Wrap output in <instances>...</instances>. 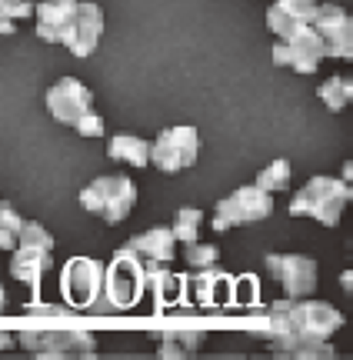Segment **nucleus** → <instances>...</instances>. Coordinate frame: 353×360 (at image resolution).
I'll list each match as a JSON object with an SVG mask.
<instances>
[{
    "label": "nucleus",
    "mask_w": 353,
    "mask_h": 360,
    "mask_svg": "<svg viewBox=\"0 0 353 360\" xmlns=\"http://www.w3.org/2000/svg\"><path fill=\"white\" fill-rule=\"evenodd\" d=\"M350 184L340 177H310L303 184L300 191L293 193V200H290V217H314L317 224H324V227H337L343 217V210L350 204Z\"/></svg>",
    "instance_id": "obj_1"
},
{
    "label": "nucleus",
    "mask_w": 353,
    "mask_h": 360,
    "mask_svg": "<svg viewBox=\"0 0 353 360\" xmlns=\"http://www.w3.org/2000/svg\"><path fill=\"white\" fill-rule=\"evenodd\" d=\"M137 204V184L127 174H107L91 180L80 191V207L87 214H100L107 224H124Z\"/></svg>",
    "instance_id": "obj_2"
},
{
    "label": "nucleus",
    "mask_w": 353,
    "mask_h": 360,
    "mask_svg": "<svg viewBox=\"0 0 353 360\" xmlns=\"http://www.w3.org/2000/svg\"><path fill=\"white\" fill-rule=\"evenodd\" d=\"M107 304L114 314L133 310L137 300L144 297V260L131 254L127 247H120L117 257L110 260V267H104V290Z\"/></svg>",
    "instance_id": "obj_3"
},
{
    "label": "nucleus",
    "mask_w": 353,
    "mask_h": 360,
    "mask_svg": "<svg viewBox=\"0 0 353 360\" xmlns=\"http://www.w3.org/2000/svg\"><path fill=\"white\" fill-rule=\"evenodd\" d=\"M270 214H274V197L267 191H260L257 184H247V187H237L234 193H227V197L217 200L210 227L217 233H223V231H230V227L267 220Z\"/></svg>",
    "instance_id": "obj_4"
},
{
    "label": "nucleus",
    "mask_w": 353,
    "mask_h": 360,
    "mask_svg": "<svg viewBox=\"0 0 353 360\" xmlns=\"http://www.w3.org/2000/svg\"><path fill=\"white\" fill-rule=\"evenodd\" d=\"M200 154V134L197 127H167L150 143V164L164 174H180L194 167Z\"/></svg>",
    "instance_id": "obj_5"
},
{
    "label": "nucleus",
    "mask_w": 353,
    "mask_h": 360,
    "mask_svg": "<svg viewBox=\"0 0 353 360\" xmlns=\"http://www.w3.org/2000/svg\"><path fill=\"white\" fill-rule=\"evenodd\" d=\"M104 290V267L93 257H70L60 270V294H64L67 307L87 310Z\"/></svg>",
    "instance_id": "obj_6"
},
{
    "label": "nucleus",
    "mask_w": 353,
    "mask_h": 360,
    "mask_svg": "<svg viewBox=\"0 0 353 360\" xmlns=\"http://www.w3.org/2000/svg\"><path fill=\"white\" fill-rule=\"evenodd\" d=\"M20 347L30 350V354H47V357H87L97 350V337L84 327H74V330H24L20 334Z\"/></svg>",
    "instance_id": "obj_7"
},
{
    "label": "nucleus",
    "mask_w": 353,
    "mask_h": 360,
    "mask_svg": "<svg viewBox=\"0 0 353 360\" xmlns=\"http://www.w3.org/2000/svg\"><path fill=\"white\" fill-rule=\"evenodd\" d=\"M310 27L317 30L327 57H333V60H350L353 57V20L343 7H337V4H317Z\"/></svg>",
    "instance_id": "obj_8"
},
{
    "label": "nucleus",
    "mask_w": 353,
    "mask_h": 360,
    "mask_svg": "<svg viewBox=\"0 0 353 360\" xmlns=\"http://www.w3.org/2000/svg\"><path fill=\"white\" fill-rule=\"evenodd\" d=\"M267 274L284 287L290 300L310 297L317 287V260L303 254H267Z\"/></svg>",
    "instance_id": "obj_9"
},
{
    "label": "nucleus",
    "mask_w": 353,
    "mask_h": 360,
    "mask_svg": "<svg viewBox=\"0 0 353 360\" xmlns=\"http://www.w3.org/2000/svg\"><path fill=\"white\" fill-rule=\"evenodd\" d=\"M347 317H343L337 307H330L324 300H290V330L297 334H310V337H320V340H330V337L340 330Z\"/></svg>",
    "instance_id": "obj_10"
},
{
    "label": "nucleus",
    "mask_w": 353,
    "mask_h": 360,
    "mask_svg": "<svg viewBox=\"0 0 353 360\" xmlns=\"http://www.w3.org/2000/svg\"><path fill=\"white\" fill-rule=\"evenodd\" d=\"M44 101H47V110H51V117L57 120V124L74 127L80 117L93 107V94H91V87H87L84 80L60 77L51 90H47V97H44Z\"/></svg>",
    "instance_id": "obj_11"
},
{
    "label": "nucleus",
    "mask_w": 353,
    "mask_h": 360,
    "mask_svg": "<svg viewBox=\"0 0 353 360\" xmlns=\"http://www.w3.org/2000/svg\"><path fill=\"white\" fill-rule=\"evenodd\" d=\"M80 0H40L34 4V20H37V37L44 44H64L74 30Z\"/></svg>",
    "instance_id": "obj_12"
},
{
    "label": "nucleus",
    "mask_w": 353,
    "mask_h": 360,
    "mask_svg": "<svg viewBox=\"0 0 353 360\" xmlns=\"http://www.w3.org/2000/svg\"><path fill=\"white\" fill-rule=\"evenodd\" d=\"M100 37H104V11H100V4L80 0L77 20H74V30H70V37L64 40V47L74 53V57H91V53L97 51Z\"/></svg>",
    "instance_id": "obj_13"
},
{
    "label": "nucleus",
    "mask_w": 353,
    "mask_h": 360,
    "mask_svg": "<svg viewBox=\"0 0 353 360\" xmlns=\"http://www.w3.org/2000/svg\"><path fill=\"white\" fill-rule=\"evenodd\" d=\"M287 44V67H293L297 74H314L320 60L327 57L324 53V44L317 37V30L310 24L297 27V30H290L287 37H280Z\"/></svg>",
    "instance_id": "obj_14"
},
{
    "label": "nucleus",
    "mask_w": 353,
    "mask_h": 360,
    "mask_svg": "<svg viewBox=\"0 0 353 360\" xmlns=\"http://www.w3.org/2000/svg\"><path fill=\"white\" fill-rule=\"evenodd\" d=\"M53 267V254L47 247H34V244H17L11 250V277L20 283H30V290L37 297L40 281L44 274Z\"/></svg>",
    "instance_id": "obj_15"
},
{
    "label": "nucleus",
    "mask_w": 353,
    "mask_h": 360,
    "mask_svg": "<svg viewBox=\"0 0 353 360\" xmlns=\"http://www.w3.org/2000/svg\"><path fill=\"white\" fill-rule=\"evenodd\" d=\"M190 287H194V297L200 307H234L230 304V290H234V277L217 270V264L210 267H197V274L190 277Z\"/></svg>",
    "instance_id": "obj_16"
},
{
    "label": "nucleus",
    "mask_w": 353,
    "mask_h": 360,
    "mask_svg": "<svg viewBox=\"0 0 353 360\" xmlns=\"http://www.w3.org/2000/svg\"><path fill=\"white\" fill-rule=\"evenodd\" d=\"M317 13V0H274L267 7V27L277 37H287L290 30L310 24Z\"/></svg>",
    "instance_id": "obj_17"
},
{
    "label": "nucleus",
    "mask_w": 353,
    "mask_h": 360,
    "mask_svg": "<svg viewBox=\"0 0 353 360\" xmlns=\"http://www.w3.org/2000/svg\"><path fill=\"white\" fill-rule=\"evenodd\" d=\"M124 247L140 260H157V264H171L177 257V240H173L171 227H150V231L131 237Z\"/></svg>",
    "instance_id": "obj_18"
},
{
    "label": "nucleus",
    "mask_w": 353,
    "mask_h": 360,
    "mask_svg": "<svg viewBox=\"0 0 353 360\" xmlns=\"http://www.w3.org/2000/svg\"><path fill=\"white\" fill-rule=\"evenodd\" d=\"M144 287H154L160 310H167L171 304H183V294H187V281L171 274L157 260H144Z\"/></svg>",
    "instance_id": "obj_19"
},
{
    "label": "nucleus",
    "mask_w": 353,
    "mask_h": 360,
    "mask_svg": "<svg viewBox=\"0 0 353 360\" xmlns=\"http://www.w3.org/2000/svg\"><path fill=\"white\" fill-rule=\"evenodd\" d=\"M247 334L250 337H260V340H277V337L290 334V297L284 300H277L270 307L263 310V314H253L247 321Z\"/></svg>",
    "instance_id": "obj_20"
},
{
    "label": "nucleus",
    "mask_w": 353,
    "mask_h": 360,
    "mask_svg": "<svg viewBox=\"0 0 353 360\" xmlns=\"http://www.w3.org/2000/svg\"><path fill=\"white\" fill-rule=\"evenodd\" d=\"M270 350L280 354V357H333L330 340H320V337H310V334H297V330L270 340Z\"/></svg>",
    "instance_id": "obj_21"
},
{
    "label": "nucleus",
    "mask_w": 353,
    "mask_h": 360,
    "mask_svg": "<svg viewBox=\"0 0 353 360\" xmlns=\"http://www.w3.org/2000/svg\"><path fill=\"white\" fill-rule=\"evenodd\" d=\"M157 340H160V347H157L160 357H187V354L200 350V344L207 340V330L197 327V323H187V327H180V330L157 334Z\"/></svg>",
    "instance_id": "obj_22"
},
{
    "label": "nucleus",
    "mask_w": 353,
    "mask_h": 360,
    "mask_svg": "<svg viewBox=\"0 0 353 360\" xmlns=\"http://www.w3.org/2000/svg\"><path fill=\"white\" fill-rule=\"evenodd\" d=\"M107 157L117 164H131V167H147L150 164V141L137 137V134H117L107 143Z\"/></svg>",
    "instance_id": "obj_23"
},
{
    "label": "nucleus",
    "mask_w": 353,
    "mask_h": 360,
    "mask_svg": "<svg viewBox=\"0 0 353 360\" xmlns=\"http://www.w3.org/2000/svg\"><path fill=\"white\" fill-rule=\"evenodd\" d=\"M317 97L327 103V110H333V114H340L343 107H350L353 101V80L350 77H327L324 84H320V90H317Z\"/></svg>",
    "instance_id": "obj_24"
},
{
    "label": "nucleus",
    "mask_w": 353,
    "mask_h": 360,
    "mask_svg": "<svg viewBox=\"0 0 353 360\" xmlns=\"http://www.w3.org/2000/svg\"><path fill=\"white\" fill-rule=\"evenodd\" d=\"M200 224H204V210H197V207H180L177 214H173V240L177 244H194L197 237H200Z\"/></svg>",
    "instance_id": "obj_25"
},
{
    "label": "nucleus",
    "mask_w": 353,
    "mask_h": 360,
    "mask_svg": "<svg viewBox=\"0 0 353 360\" xmlns=\"http://www.w3.org/2000/svg\"><path fill=\"white\" fill-rule=\"evenodd\" d=\"M230 304H234V307H247V310L260 307V277H257V274H240V277H234Z\"/></svg>",
    "instance_id": "obj_26"
},
{
    "label": "nucleus",
    "mask_w": 353,
    "mask_h": 360,
    "mask_svg": "<svg viewBox=\"0 0 353 360\" xmlns=\"http://www.w3.org/2000/svg\"><path fill=\"white\" fill-rule=\"evenodd\" d=\"M24 224H27V220L13 210V204L0 200V250H13V247H17Z\"/></svg>",
    "instance_id": "obj_27"
},
{
    "label": "nucleus",
    "mask_w": 353,
    "mask_h": 360,
    "mask_svg": "<svg viewBox=\"0 0 353 360\" xmlns=\"http://www.w3.org/2000/svg\"><path fill=\"white\" fill-rule=\"evenodd\" d=\"M287 184H290V160H274L267 170H260V177H257V187L267 193H280V191H287Z\"/></svg>",
    "instance_id": "obj_28"
},
{
    "label": "nucleus",
    "mask_w": 353,
    "mask_h": 360,
    "mask_svg": "<svg viewBox=\"0 0 353 360\" xmlns=\"http://www.w3.org/2000/svg\"><path fill=\"white\" fill-rule=\"evenodd\" d=\"M187 250H183V260L190 264V267H210V264H217L220 260V250L213 244H200V240H194V244H183Z\"/></svg>",
    "instance_id": "obj_29"
},
{
    "label": "nucleus",
    "mask_w": 353,
    "mask_h": 360,
    "mask_svg": "<svg viewBox=\"0 0 353 360\" xmlns=\"http://www.w3.org/2000/svg\"><path fill=\"white\" fill-rule=\"evenodd\" d=\"M27 17H34V4L30 0H0V20L20 24Z\"/></svg>",
    "instance_id": "obj_30"
},
{
    "label": "nucleus",
    "mask_w": 353,
    "mask_h": 360,
    "mask_svg": "<svg viewBox=\"0 0 353 360\" xmlns=\"http://www.w3.org/2000/svg\"><path fill=\"white\" fill-rule=\"evenodd\" d=\"M27 317H53V321H64V317H70L74 314V307H57V304H40L37 297L30 300L24 307Z\"/></svg>",
    "instance_id": "obj_31"
},
{
    "label": "nucleus",
    "mask_w": 353,
    "mask_h": 360,
    "mask_svg": "<svg viewBox=\"0 0 353 360\" xmlns=\"http://www.w3.org/2000/svg\"><path fill=\"white\" fill-rule=\"evenodd\" d=\"M74 130H77L80 137H104V120H100V114L91 107V110H87V114L74 124Z\"/></svg>",
    "instance_id": "obj_32"
},
{
    "label": "nucleus",
    "mask_w": 353,
    "mask_h": 360,
    "mask_svg": "<svg viewBox=\"0 0 353 360\" xmlns=\"http://www.w3.org/2000/svg\"><path fill=\"white\" fill-rule=\"evenodd\" d=\"M274 64L277 67H287V44H284V40H277V44H274Z\"/></svg>",
    "instance_id": "obj_33"
},
{
    "label": "nucleus",
    "mask_w": 353,
    "mask_h": 360,
    "mask_svg": "<svg viewBox=\"0 0 353 360\" xmlns=\"http://www.w3.org/2000/svg\"><path fill=\"white\" fill-rule=\"evenodd\" d=\"M13 30H17V24H13V20H0V37H11Z\"/></svg>",
    "instance_id": "obj_34"
},
{
    "label": "nucleus",
    "mask_w": 353,
    "mask_h": 360,
    "mask_svg": "<svg viewBox=\"0 0 353 360\" xmlns=\"http://www.w3.org/2000/svg\"><path fill=\"white\" fill-rule=\"evenodd\" d=\"M13 344H17V340H13V337L7 334V330H0V350H11Z\"/></svg>",
    "instance_id": "obj_35"
},
{
    "label": "nucleus",
    "mask_w": 353,
    "mask_h": 360,
    "mask_svg": "<svg viewBox=\"0 0 353 360\" xmlns=\"http://www.w3.org/2000/svg\"><path fill=\"white\" fill-rule=\"evenodd\" d=\"M340 283H343V290H353V270H343V274H340Z\"/></svg>",
    "instance_id": "obj_36"
},
{
    "label": "nucleus",
    "mask_w": 353,
    "mask_h": 360,
    "mask_svg": "<svg viewBox=\"0 0 353 360\" xmlns=\"http://www.w3.org/2000/svg\"><path fill=\"white\" fill-rule=\"evenodd\" d=\"M350 177H353V164H350V160H347V164H343V180L350 184Z\"/></svg>",
    "instance_id": "obj_37"
},
{
    "label": "nucleus",
    "mask_w": 353,
    "mask_h": 360,
    "mask_svg": "<svg viewBox=\"0 0 353 360\" xmlns=\"http://www.w3.org/2000/svg\"><path fill=\"white\" fill-rule=\"evenodd\" d=\"M4 307H7V290L0 287V314H4Z\"/></svg>",
    "instance_id": "obj_38"
},
{
    "label": "nucleus",
    "mask_w": 353,
    "mask_h": 360,
    "mask_svg": "<svg viewBox=\"0 0 353 360\" xmlns=\"http://www.w3.org/2000/svg\"><path fill=\"white\" fill-rule=\"evenodd\" d=\"M0 200H4V197H0Z\"/></svg>",
    "instance_id": "obj_39"
}]
</instances>
